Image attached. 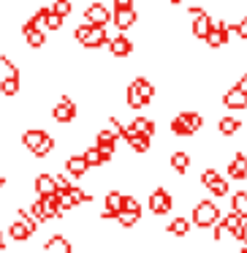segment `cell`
<instances>
[{"instance_id": "f6af8a7d", "label": "cell", "mask_w": 247, "mask_h": 253, "mask_svg": "<svg viewBox=\"0 0 247 253\" xmlns=\"http://www.w3.org/2000/svg\"><path fill=\"white\" fill-rule=\"evenodd\" d=\"M166 3H171V6H179L182 0H166Z\"/></svg>"}, {"instance_id": "30bf717a", "label": "cell", "mask_w": 247, "mask_h": 253, "mask_svg": "<svg viewBox=\"0 0 247 253\" xmlns=\"http://www.w3.org/2000/svg\"><path fill=\"white\" fill-rule=\"evenodd\" d=\"M109 52H111V57H117V60H122V57H131V52H133V41L120 30V36L109 39Z\"/></svg>"}, {"instance_id": "b9f144b4", "label": "cell", "mask_w": 247, "mask_h": 253, "mask_svg": "<svg viewBox=\"0 0 247 253\" xmlns=\"http://www.w3.org/2000/svg\"><path fill=\"white\" fill-rule=\"evenodd\" d=\"M120 8H133V0H114V11Z\"/></svg>"}, {"instance_id": "e0dca14e", "label": "cell", "mask_w": 247, "mask_h": 253, "mask_svg": "<svg viewBox=\"0 0 247 253\" xmlns=\"http://www.w3.org/2000/svg\"><path fill=\"white\" fill-rule=\"evenodd\" d=\"M190 155L187 153H182V150H176V153H171V158H169V166L174 169V174H179V177H187V171H190Z\"/></svg>"}, {"instance_id": "52a82bcc", "label": "cell", "mask_w": 247, "mask_h": 253, "mask_svg": "<svg viewBox=\"0 0 247 253\" xmlns=\"http://www.w3.org/2000/svg\"><path fill=\"white\" fill-rule=\"evenodd\" d=\"M122 196H125L122 191L111 188V191L104 196V210H101V218H104V220H114L117 212L122 210Z\"/></svg>"}, {"instance_id": "f35d334b", "label": "cell", "mask_w": 247, "mask_h": 253, "mask_svg": "<svg viewBox=\"0 0 247 253\" xmlns=\"http://www.w3.org/2000/svg\"><path fill=\"white\" fill-rule=\"evenodd\" d=\"M234 36H239L242 41H247V14H245V17H242L236 25H234Z\"/></svg>"}, {"instance_id": "bcb514c9", "label": "cell", "mask_w": 247, "mask_h": 253, "mask_svg": "<svg viewBox=\"0 0 247 253\" xmlns=\"http://www.w3.org/2000/svg\"><path fill=\"white\" fill-rule=\"evenodd\" d=\"M3 185H6V177H3V174H0V188H3Z\"/></svg>"}, {"instance_id": "ffe728a7", "label": "cell", "mask_w": 247, "mask_h": 253, "mask_svg": "<svg viewBox=\"0 0 247 253\" xmlns=\"http://www.w3.org/2000/svg\"><path fill=\"white\" fill-rule=\"evenodd\" d=\"M125 142L131 144L133 153H147V150L152 147V136H149V133H136V131H133Z\"/></svg>"}, {"instance_id": "2e32d148", "label": "cell", "mask_w": 247, "mask_h": 253, "mask_svg": "<svg viewBox=\"0 0 247 253\" xmlns=\"http://www.w3.org/2000/svg\"><path fill=\"white\" fill-rule=\"evenodd\" d=\"M114 17V25H117V30H131L133 25H136V19H139V14H136V8H120V11H114L111 14Z\"/></svg>"}, {"instance_id": "cb8c5ba5", "label": "cell", "mask_w": 247, "mask_h": 253, "mask_svg": "<svg viewBox=\"0 0 247 253\" xmlns=\"http://www.w3.org/2000/svg\"><path fill=\"white\" fill-rule=\"evenodd\" d=\"M128 126H131L136 133H149V136H155V128H158V126H155V120H149V117H144V115L133 117Z\"/></svg>"}, {"instance_id": "7bdbcfd3", "label": "cell", "mask_w": 247, "mask_h": 253, "mask_svg": "<svg viewBox=\"0 0 247 253\" xmlns=\"http://www.w3.org/2000/svg\"><path fill=\"white\" fill-rule=\"evenodd\" d=\"M239 240L245 242V248H247V220L242 223V231H239Z\"/></svg>"}, {"instance_id": "8fae6325", "label": "cell", "mask_w": 247, "mask_h": 253, "mask_svg": "<svg viewBox=\"0 0 247 253\" xmlns=\"http://www.w3.org/2000/svg\"><path fill=\"white\" fill-rule=\"evenodd\" d=\"M84 19H87L90 25H109L111 22V11L104 6V3H90V6L84 8Z\"/></svg>"}, {"instance_id": "8992f818", "label": "cell", "mask_w": 247, "mask_h": 253, "mask_svg": "<svg viewBox=\"0 0 247 253\" xmlns=\"http://www.w3.org/2000/svg\"><path fill=\"white\" fill-rule=\"evenodd\" d=\"M171 207H174V199H171V193H169V188H155L152 193H149V212L152 215H169L171 212Z\"/></svg>"}, {"instance_id": "9a60e30c", "label": "cell", "mask_w": 247, "mask_h": 253, "mask_svg": "<svg viewBox=\"0 0 247 253\" xmlns=\"http://www.w3.org/2000/svg\"><path fill=\"white\" fill-rule=\"evenodd\" d=\"M228 180H247V155L236 153L228 161Z\"/></svg>"}, {"instance_id": "60d3db41", "label": "cell", "mask_w": 247, "mask_h": 253, "mask_svg": "<svg viewBox=\"0 0 247 253\" xmlns=\"http://www.w3.org/2000/svg\"><path fill=\"white\" fill-rule=\"evenodd\" d=\"M90 28H93V25H90V22H87V25H79V28L73 30V39H76L79 44H82V39H84V36L90 33Z\"/></svg>"}, {"instance_id": "7c38bea8", "label": "cell", "mask_w": 247, "mask_h": 253, "mask_svg": "<svg viewBox=\"0 0 247 253\" xmlns=\"http://www.w3.org/2000/svg\"><path fill=\"white\" fill-rule=\"evenodd\" d=\"M33 234H35V226L28 223L25 218L11 220V223H8V237H11L14 242H25V240H30Z\"/></svg>"}, {"instance_id": "4316f807", "label": "cell", "mask_w": 247, "mask_h": 253, "mask_svg": "<svg viewBox=\"0 0 247 253\" xmlns=\"http://www.w3.org/2000/svg\"><path fill=\"white\" fill-rule=\"evenodd\" d=\"M190 229H193V220L182 218V215H179V218H174V220L169 223V231H171L174 237H187V234H190Z\"/></svg>"}, {"instance_id": "f1b7e54d", "label": "cell", "mask_w": 247, "mask_h": 253, "mask_svg": "<svg viewBox=\"0 0 247 253\" xmlns=\"http://www.w3.org/2000/svg\"><path fill=\"white\" fill-rule=\"evenodd\" d=\"M25 41H28L30 49H41V46H46V33L41 28H33L25 33Z\"/></svg>"}, {"instance_id": "4dcf8cb0", "label": "cell", "mask_w": 247, "mask_h": 253, "mask_svg": "<svg viewBox=\"0 0 247 253\" xmlns=\"http://www.w3.org/2000/svg\"><path fill=\"white\" fill-rule=\"evenodd\" d=\"M239 128H242V120H236V117H231V115L223 117V120L217 123V131L223 133V136H234Z\"/></svg>"}, {"instance_id": "7dc6e473", "label": "cell", "mask_w": 247, "mask_h": 253, "mask_svg": "<svg viewBox=\"0 0 247 253\" xmlns=\"http://www.w3.org/2000/svg\"><path fill=\"white\" fill-rule=\"evenodd\" d=\"M245 77H247V74H245Z\"/></svg>"}, {"instance_id": "4fadbf2b", "label": "cell", "mask_w": 247, "mask_h": 253, "mask_svg": "<svg viewBox=\"0 0 247 253\" xmlns=\"http://www.w3.org/2000/svg\"><path fill=\"white\" fill-rule=\"evenodd\" d=\"M117 142H120V136H117L114 131H109V128H101L98 133H95V144H98L101 150H104L109 158H114L117 153Z\"/></svg>"}, {"instance_id": "5b68a950", "label": "cell", "mask_w": 247, "mask_h": 253, "mask_svg": "<svg viewBox=\"0 0 247 253\" xmlns=\"http://www.w3.org/2000/svg\"><path fill=\"white\" fill-rule=\"evenodd\" d=\"M76 115H79V106H76V101L68 98V95H63V98L52 106V117H55V123H60V126L73 123V120H76Z\"/></svg>"}, {"instance_id": "d6986e66", "label": "cell", "mask_w": 247, "mask_h": 253, "mask_svg": "<svg viewBox=\"0 0 247 253\" xmlns=\"http://www.w3.org/2000/svg\"><path fill=\"white\" fill-rule=\"evenodd\" d=\"M87 161L82 158V155H71V158H66V174L68 177H84L87 174Z\"/></svg>"}, {"instance_id": "5bb4252c", "label": "cell", "mask_w": 247, "mask_h": 253, "mask_svg": "<svg viewBox=\"0 0 247 253\" xmlns=\"http://www.w3.org/2000/svg\"><path fill=\"white\" fill-rule=\"evenodd\" d=\"M38 199H41V207H44L46 220H52V218H63L60 193H46V196H38Z\"/></svg>"}, {"instance_id": "d4e9b609", "label": "cell", "mask_w": 247, "mask_h": 253, "mask_svg": "<svg viewBox=\"0 0 247 253\" xmlns=\"http://www.w3.org/2000/svg\"><path fill=\"white\" fill-rule=\"evenodd\" d=\"M0 93L6 98H14L19 93V74H8L6 79H0Z\"/></svg>"}, {"instance_id": "277c9868", "label": "cell", "mask_w": 247, "mask_h": 253, "mask_svg": "<svg viewBox=\"0 0 247 253\" xmlns=\"http://www.w3.org/2000/svg\"><path fill=\"white\" fill-rule=\"evenodd\" d=\"M223 106L231 112H239V109H247V77H242L234 87H228L223 93Z\"/></svg>"}, {"instance_id": "7402d4cb", "label": "cell", "mask_w": 247, "mask_h": 253, "mask_svg": "<svg viewBox=\"0 0 247 253\" xmlns=\"http://www.w3.org/2000/svg\"><path fill=\"white\" fill-rule=\"evenodd\" d=\"M66 196L71 199V207H73V210H79L82 204H90V202H93V193H87L84 188H79V185H71Z\"/></svg>"}, {"instance_id": "d6a6232c", "label": "cell", "mask_w": 247, "mask_h": 253, "mask_svg": "<svg viewBox=\"0 0 247 253\" xmlns=\"http://www.w3.org/2000/svg\"><path fill=\"white\" fill-rule=\"evenodd\" d=\"M44 248H46V251H63V253H71V251H73V245H71V242L66 240V237H60V234L49 237Z\"/></svg>"}, {"instance_id": "484cf974", "label": "cell", "mask_w": 247, "mask_h": 253, "mask_svg": "<svg viewBox=\"0 0 247 253\" xmlns=\"http://www.w3.org/2000/svg\"><path fill=\"white\" fill-rule=\"evenodd\" d=\"M133 84H136V90L141 93V98L147 101V104H152V98H155V84L149 82L147 77H136V79H133Z\"/></svg>"}, {"instance_id": "ab89813d", "label": "cell", "mask_w": 247, "mask_h": 253, "mask_svg": "<svg viewBox=\"0 0 247 253\" xmlns=\"http://www.w3.org/2000/svg\"><path fill=\"white\" fill-rule=\"evenodd\" d=\"M122 210H133V212H141V204L136 196H122Z\"/></svg>"}, {"instance_id": "9c48e42d", "label": "cell", "mask_w": 247, "mask_h": 253, "mask_svg": "<svg viewBox=\"0 0 247 253\" xmlns=\"http://www.w3.org/2000/svg\"><path fill=\"white\" fill-rule=\"evenodd\" d=\"M109 44V33H106V25H93L90 33L82 39V46L84 49H101V46Z\"/></svg>"}, {"instance_id": "d590c367", "label": "cell", "mask_w": 247, "mask_h": 253, "mask_svg": "<svg viewBox=\"0 0 247 253\" xmlns=\"http://www.w3.org/2000/svg\"><path fill=\"white\" fill-rule=\"evenodd\" d=\"M52 11H57V14H63V17H71V11H73V3L71 0H55L52 3Z\"/></svg>"}, {"instance_id": "3957f363", "label": "cell", "mask_w": 247, "mask_h": 253, "mask_svg": "<svg viewBox=\"0 0 247 253\" xmlns=\"http://www.w3.org/2000/svg\"><path fill=\"white\" fill-rule=\"evenodd\" d=\"M217 220H220V207L209 199H204L193 207V226H198V229H212Z\"/></svg>"}, {"instance_id": "83f0119b", "label": "cell", "mask_w": 247, "mask_h": 253, "mask_svg": "<svg viewBox=\"0 0 247 253\" xmlns=\"http://www.w3.org/2000/svg\"><path fill=\"white\" fill-rule=\"evenodd\" d=\"M114 220L122 226V229H133V226H136L139 220H141V212H133V210H120Z\"/></svg>"}, {"instance_id": "1f68e13d", "label": "cell", "mask_w": 247, "mask_h": 253, "mask_svg": "<svg viewBox=\"0 0 247 253\" xmlns=\"http://www.w3.org/2000/svg\"><path fill=\"white\" fill-rule=\"evenodd\" d=\"M231 210L239 212L242 218L247 220V191H236L234 196H231Z\"/></svg>"}, {"instance_id": "44dd1931", "label": "cell", "mask_w": 247, "mask_h": 253, "mask_svg": "<svg viewBox=\"0 0 247 253\" xmlns=\"http://www.w3.org/2000/svg\"><path fill=\"white\" fill-rule=\"evenodd\" d=\"M46 193H57L55 191V174H35V196H46Z\"/></svg>"}, {"instance_id": "603a6c76", "label": "cell", "mask_w": 247, "mask_h": 253, "mask_svg": "<svg viewBox=\"0 0 247 253\" xmlns=\"http://www.w3.org/2000/svg\"><path fill=\"white\" fill-rule=\"evenodd\" d=\"M242 223H245V218H242L239 212H234V210H231V212H228V215H225V218H223V226H225V231H228L231 237H236V240H239Z\"/></svg>"}, {"instance_id": "f546056e", "label": "cell", "mask_w": 247, "mask_h": 253, "mask_svg": "<svg viewBox=\"0 0 247 253\" xmlns=\"http://www.w3.org/2000/svg\"><path fill=\"white\" fill-rule=\"evenodd\" d=\"M125 104L131 106V109H141V106H147V101L141 98V93L136 90V84H128V90H125Z\"/></svg>"}, {"instance_id": "ee69618b", "label": "cell", "mask_w": 247, "mask_h": 253, "mask_svg": "<svg viewBox=\"0 0 247 253\" xmlns=\"http://www.w3.org/2000/svg\"><path fill=\"white\" fill-rule=\"evenodd\" d=\"M3 248H6V242H3V231H0V251H3Z\"/></svg>"}, {"instance_id": "74e56055", "label": "cell", "mask_w": 247, "mask_h": 253, "mask_svg": "<svg viewBox=\"0 0 247 253\" xmlns=\"http://www.w3.org/2000/svg\"><path fill=\"white\" fill-rule=\"evenodd\" d=\"M68 188H71V180H68L66 174H55V191L57 193H68Z\"/></svg>"}, {"instance_id": "836d02e7", "label": "cell", "mask_w": 247, "mask_h": 253, "mask_svg": "<svg viewBox=\"0 0 247 253\" xmlns=\"http://www.w3.org/2000/svg\"><path fill=\"white\" fill-rule=\"evenodd\" d=\"M207 191L212 193V196L223 199V196H228V193H231V182H228V180H223V177H217V180H214L212 185L207 188Z\"/></svg>"}, {"instance_id": "6da1fadb", "label": "cell", "mask_w": 247, "mask_h": 253, "mask_svg": "<svg viewBox=\"0 0 247 253\" xmlns=\"http://www.w3.org/2000/svg\"><path fill=\"white\" fill-rule=\"evenodd\" d=\"M22 144H25V150H28L30 155H35V158H46V155L55 150L57 142L46 131H41V128H28V131L22 133Z\"/></svg>"}, {"instance_id": "8d00e7d4", "label": "cell", "mask_w": 247, "mask_h": 253, "mask_svg": "<svg viewBox=\"0 0 247 253\" xmlns=\"http://www.w3.org/2000/svg\"><path fill=\"white\" fill-rule=\"evenodd\" d=\"M217 177H220V174H217V169H214V166H207V169L201 171V185H204V188H209L214 180H217Z\"/></svg>"}, {"instance_id": "e575fe53", "label": "cell", "mask_w": 247, "mask_h": 253, "mask_svg": "<svg viewBox=\"0 0 247 253\" xmlns=\"http://www.w3.org/2000/svg\"><path fill=\"white\" fill-rule=\"evenodd\" d=\"M63 22H66V17L63 14H57V11H46V19H44V25H46V30H52V33H57V30L63 28Z\"/></svg>"}, {"instance_id": "ba28073f", "label": "cell", "mask_w": 247, "mask_h": 253, "mask_svg": "<svg viewBox=\"0 0 247 253\" xmlns=\"http://www.w3.org/2000/svg\"><path fill=\"white\" fill-rule=\"evenodd\" d=\"M190 14H193V36H196V39H207V33H209V28H212V14L209 11H204V8H190Z\"/></svg>"}, {"instance_id": "ac0fdd59", "label": "cell", "mask_w": 247, "mask_h": 253, "mask_svg": "<svg viewBox=\"0 0 247 253\" xmlns=\"http://www.w3.org/2000/svg\"><path fill=\"white\" fill-rule=\"evenodd\" d=\"M82 158L87 161V166H98V169H101V166H106V164L111 161L109 155H106L104 150L98 147V144H93V147H87V150H84V153H82Z\"/></svg>"}, {"instance_id": "7a4b0ae2", "label": "cell", "mask_w": 247, "mask_h": 253, "mask_svg": "<svg viewBox=\"0 0 247 253\" xmlns=\"http://www.w3.org/2000/svg\"><path fill=\"white\" fill-rule=\"evenodd\" d=\"M204 128V115L201 112H179L171 120V133L174 136H196Z\"/></svg>"}]
</instances>
